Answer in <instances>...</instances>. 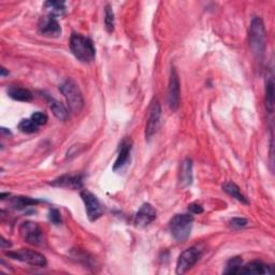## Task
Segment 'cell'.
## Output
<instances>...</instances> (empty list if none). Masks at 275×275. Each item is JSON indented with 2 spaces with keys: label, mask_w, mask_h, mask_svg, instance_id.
Segmentation results:
<instances>
[{
  "label": "cell",
  "mask_w": 275,
  "mask_h": 275,
  "mask_svg": "<svg viewBox=\"0 0 275 275\" xmlns=\"http://www.w3.org/2000/svg\"><path fill=\"white\" fill-rule=\"evenodd\" d=\"M6 75H9V72H7V71H6V68L3 67V68H2V76L5 77Z\"/></svg>",
  "instance_id": "31"
},
{
  "label": "cell",
  "mask_w": 275,
  "mask_h": 275,
  "mask_svg": "<svg viewBox=\"0 0 275 275\" xmlns=\"http://www.w3.org/2000/svg\"><path fill=\"white\" fill-rule=\"evenodd\" d=\"M59 90L64 95L70 111L79 113L84 106V99L77 84L73 80L68 79L59 86Z\"/></svg>",
  "instance_id": "4"
},
{
  "label": "cell",
  "mask_w": 275,
  "mask_h": 275,
  "mask_svg": "<svg viewBox=\"0 0 275 275\" xmlns=\"http://www.w3.org/2000/svg\"><path fill=\"white\" fill-rule=\"evenodd\" d=\"M47 99L49 102L50 109L52 110V112H53L55 117L58 118L59 120H67V118L69 117V113H68V110L65 108L63 103H60L59 101H57L56 99H54L51 96H47Z\"/></svg>",
  "instance_id": "17"
},
{
  "label": "cell",
  "mask_w": 275,
  "mask_h": 275,
  "mask_svg": "<svg viewBox=\"0 0 275 275\" xmlns=\"http://www.w3.org/2000/svg\"><path fill=\"white\" fill-rule=\"evenodd\" d=\"M179 79L174 68H172L168 86V105L171 111H176L179 107Z\"/></svg>",
  "instance_id": "10"
},
{
  "label": "cell",
  "mask_w": 275,
  "mask_h": 275,
  "mask_svg": "<svg viewBox=\"0 0 275 275\" xmlns=\"http://www.w3.org/2000/svg\"><path fill=\"white\" fill-rule=\"evenodd\" d=\"M9 97H11L12 99L16 101H22V102H29L32 100L33 96L30 90L23 88V87H11L8 90Z\"/></svg>",
  "instance_id": "19"
},
{
  "label": "cell",
  "mask_w": 275,
  "mask_h": 275,
  "mask_svg": "<svg viewBox=\"0 0 275 275\" xmlns=\"http://www.w3.org/2000/svg\"><path fill=\"white\" fill-rule=\"evenodd\" d=\"M188 211L191 212L192 214H201L203 213V208L202 206L199 204V203H197V202H194V203H191L188 205Z\"/></svg>",
  "instance_id": "29"
},
{
  "label": "cell",
  "mask_w": 275,
  "mask_h": 275,
  "mask_svg": "<svg viewBox=\"0 0 275 275\" xmlns=\"http://www.w3.org/2000/svg\"><path fill=\"white\" fill-rule=\"evenodd\" d=\"M247 219L245 218H240V217H236L234 219H231L230 222H229V226L230 228L235 229V230H239V229H242L244 228L246 225H247Z\"/></svg>",
  "instance_id": "27"
},
{
  "label": "cell",
  "mask_w": 275,
  "mask_h": 275,
  "mask_svg": "<svg viewBox=\"0 0 275 275\" xmlns=\"http://www.w3.org/2000/svg\"><path fill=\"white\" fill-rule=\"evenodd\" d=\"M11 246L10 242H9V241L5 240V238H2V248L3 249H6V248H9Z\"/></svg>",
  "instance_id": "30"
},
{
  "label": "cell",
  "mask_w": 275,
  "mask_h": 275,
  "mask_svg": "<svg viewBox=\"0 0 275 275\" xmlns=\"http://www.w3.org/2000/svg\"><path fill=\"white\" fill-rule=\"evenodd\" d=\"M222 189H223V192H226L229 196H231L232 198H235V199H237L241 203H244V204L249 203L248 200H247V198L242 193H241L239 186L236 183L231 182V180L223 183L222 184Z\"/></svg>",
  "instance_id": "18"
},
{
  "label": "cell",
  "mask_w": 275,
  "mask_h": 275,
  "mask_svg": "<svg viewBox=\"0 0 275 275\" xmlns=\"http://www.w3.org/2000/svg\"><path fill=\"white\" fill-rule=\"evenodd\" d=\"M243 264V260L241 257H234L231 258V259L228 261L226 270H225V274H239L240 269L242 268Z\"/></svg>",
  "instance_id": "23"
},
{
  "label": "cell",
  "mask_w": 275,
  "mask_h": 275,
  "mask_svg": "<svg viewBox=\"0 0 275 275\" xmlns=\"http://www.w3.org/2000/svg\"><path fill=\"white\" fill-rule=\"evenodd\" d=\"M160 119H161V107L160 103L155 100L152 102L149 111V118L148 123H146V129H145V138L150 140L151 138L156 134L159 126H160Z\"/></svg>",
  "instance_id": "9"
},
{
  "label": "cell",
  "mask_w": 275,
  "mask_h": 275,
  "mask_svg": "<svg viewBox=\"0 0 275 275\" xmlns=\"http://www.w3.org/2000/svg\"><path fill=\"white\" fill-rule=\"evenodd\" d=\"M194 217L191 214H176L169 222L171 236L177 242H185L192 234Z\"/></svg>",
  "instance_id": "3"
},
{
  "label": "cell",
  "mask_w": 275,
  "mask_h": 275,
  "mask_svg": "<svg viewBox=\"0 0 275 275\" xmlns=\"http://www.w3.org/2000/svg\"><path fill=\"white\" fill-rule=\"evenodd\" d=\"M39 32L42 36L49 38H57L62 34V28H60L57 17L49 15L43 20V23L39 26Z\"/></svg>",
  "instance_id": "12"
},
{
  "label": "cell",
  "mask_w": 275,
  "mask_h": 275,
  "mask_svg": "<svg viewBox=\"0 0 275 275\" xmlns=\"http://www.w3.org/2000/svg\"><path fill=\"white\" fill-rule=\"evenodd\" d=\"M44 9L49 11V15L52 16H63L65 14L66 8H65V3H60V2H47L44 4Z\"/></svg>",
  "instance_id": "22"
},
{
  "label": "cell",
  "mask_w": 275,
  "mask_h": 275,
  "mask_svg": "<svg viewBox=\"0 0 275 275\" xmlns=\"http://www.w3.org/2000/svg\"><path fill=\"white\" fill-rule=\"evenodd\" d=\"M265 108L270 114L274 111V83L272 75L269 76L265 84Z\"/></svg>",
  "instance_id": "20"
},
{
  "label": "cell",
  "mask_w": 275,
  "mask_h": 275,
  "mask_svg": "<svg viewBox=\"0 0 275 275\" xmlns=\"http://www.w3.org/2000/svg\"><path fill=\"white\" fill-rule=\"evenodd\" d=\"M274 270L272 265L263 264L260 261H253L246 265H242L239 274H273Z\"/></svg>",
  "instance_id": "15"
},
{
  "label": "cell",
  "mask_w": 275,
  "mask_h": 275,
  "mask_svg": "<svg viewBox=\"0 0 275 275\" xmlns=\"http://www.w3.org/2000/svg\"><path fill=\"white\" fill-rule=\"evenodd\" d=\"M50 185L77 191L83 187V178L81 175H62L51 182Z\"/></svg>",
  "instance_id": "13"
},
{
  "label": "cell",
  "mask_w": 275,
  "mask_h": 275,
  "mask_svg": "<svg viewBox=\"0 0 275 275\" xmlns=\"http://www.w3.org/2000/svg\"><path fill=\"white\" fill-rule=\"evenodd\" d=\"M39 202V200L31 199V198L28 197H14L11 200V205L14 210H23L28 208V206L36 205Z\"/></svg>",
  "instance_id": "21"
},
{
  "label": "cell",
  "mask_w": 275,
  "mask_h": 275,
  "mask_svg": "<svg viewBox=\"0 0 275 275\" xmlns=\"http://www.w3.org/2000/svg\"><path fill=\"white\" fill-rule=\"evenodd\" d=\"M80 195L85 204V210L88 219L90 221H96L97 219H99L103 215V209L101 203L97 199V197L89 191H87V189H84Z\"/></svg>",
  "instance_id": "8"
},
{
  "label": "cell",
  "mask_w": 275,
  "mask_h": 275,
  "mask_svg": "<svg viewBox=\"0 0 275 275\" xmlns=\"http://www.w3.org/2000/svg\"><path fill=\"white\" fill-rule=\"evenodd\" d=\"M6 255L8 257H11L12 259L28 263L34 266H45L48 263L47 258L44 256L29 248H22L15 252H8L6 253Z\"/></svg>",
  "instance_id": "6"
},
{
  "label": "cell",
  "mask_w": 275,
  "mask_h": 275,
  "mask_svg": "<svg viewBox=\"0 0 275 275\" xmlns=\"http://www.w3.org/2000/svg\"><path fill=\"white\" fill-rule=\"evenodd\" d=\"M105 27L109 33L114 31V12L110 5L105 9Z\"/></svg>",
  "instance_id": "24"
},
{
  "label": "cell",
  "mask_w": 275,
  "mask_h": 275,
  "mask_svg": "<svg viewBox=\"0 0 275 275\" xmlns=\"http://www.w3.org/2000/svg\"><path fill=\"white\" fill-rule=\"evenodd\" d=\"M193 160L186 158L179 170V183L183 187L191 186L193 183Z\"/></svg>",
  "instance_id": "16"
},
{
  "label": "cell",
  "mask_w": 275,
  "mask_h": 275,
  "mask_svg": "<svg viewBox=\"0 0 275 275\" xmlns=\"http://www.w3.org/2000/svg\"><path fill=\"white\" fill-rule=\"evenodd\" d=\"M49 218L50 220L54 223V225H59L62 223V216H60V213L56 209H52L50 210L49 213Z\"/></svg>",
  "instance_id": "28"
},
{
  "label": "cell",
  "mask_w": 275,
  "mask_h": 275,
  "mask_svg": "<svg viewBox=\"0 0 275 275\" xmlns=\"http://www.w3.org/2000/svg\"><path fill=\"white\" fill-rule=\"evenodd\" d=\"M132 149V141L130 139H125L122 141L119 145L118 155L113 166V170L117 171L118 169H122L125 165H127L128 160L130 159V153Z\"/></svg>",
  "instance_id": "14"
},
{
  "label": "cell",
  "mask_w": 275,
  "mask_h": 275,
  "mask_svg": "<svg viewBox=\"0 0 275 275\" xmlns=\"http://www.w3.org/2000/svg\"><path fill=\"white\" fill-rule=\"evenodd\" d=\"M20 234L25 242L28 244L39 246L44 243L43 231L37 222L25 221L20 226Z\"/></svg>",
  "instance_id": "7"
},
{
  "label": "cell",
  "mask_w": 275,
  "mask_h": 275,
  "mask_svg": "<svg viewBox=\"0 0 275 275\" xmlns=\"http://www.w3.org/2000/svg\"><path fill=\"white\" fill-rule=\"evenodd\" d=\"M19 129L24 133H33L38 131L39 126L34 123L31 118H29V119H23L19 124Z\"/></svg>",
  "instance_id": "25"
},
{
  "label": "cell",
  "mask_w": 275,
  "mask_h": 275,
  "mask_svg": "<svg viewBox=\"0 0 275 275\" xmlns=\"http://www.w3.org/2000/svg\"><path fill=\"white\" fill-rule=\"evenodd\" d=\"M202 249L198 246H192L179 255L176 263V274H184L200 260Z\"/></svg>",
  "instance_id": "5"
},
{
  "label": "cell",
  "mask_w": 275,
  "mask_h": 275,
  "mask_svg": "<svg viewBox=\"0 0 275 275\" xmlns=\"http://www.w3.org/2000/svg\"><path fill=\"white\" fill-rule=\"evenodd\" d=\"M156 219V210L150 203H144L134 216V223L136 227H146Z\"/></svg>",
  "instance_id": "11"
},
{
  "label": "cell",
  "mask_w": 275,
  "mask_h": 275,
  "mask_svg": "<svg viewBox=\"0 0 275 275\" xmlns=\"http://www.w3.org/2000/svg\"><path fill=\"white\" fill-rule=\"evenodd\" d=\"M31 119L40 127V126H43L48 123L49 117L45 113H42V112H36V113H33L31 115Z\"/></svg>",
  "instance_id": "26"
},
{
  "label": "cell",
  "mask_w": 275,
  "mask_h": 275,
  "mask_svg": "<svg viewBox=\"0 0 275 275\" xmlns=\"http://www.w3.org/2000/svg\"><path fill=\"white\" fill-rule=\"evenodd\" d=\"M265 28L262 20L260 17L255 16L252 20L251 26H249V32H248V38H249V47L253 51V53L258 57L261 58L264 50H265Z\"/></svg>",
  "instance_id": "2"
},
{
  "label": "cell",
  "mask_w": 275,
  "mask_h": 275,
  "mask_svg": "<svg viewBox=\"0 0 275 275\" xmlns=\"http://www.w3.org/2000/svg\"><path fill=\"white\" fill-rule=\"evenodd\" d=\"M70 49L73 55L84 64L91 63L96 56V49L94 47L93 41L79 33H72Z\"/></svg>",
  "instance_id": "1"
}]
</instances>
